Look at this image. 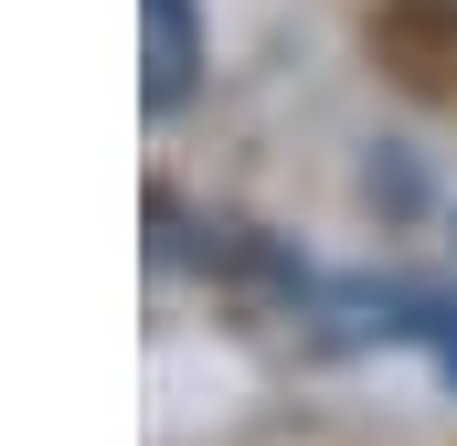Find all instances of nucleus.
Listing matches in <instances>:
<instances>
[{
  "label": "nucleus",
  "instance_id": "obj_2",
  "mask_svg": "<svg viewBox=\"0 0 457 446\" xmlns=\"http://www.w3.org/2000/svg\"><path fill=\"white\" fill-rule=\"evenodd\" d=\"M426 361H436V383L457 393V298H436V319H426Z\"/></svg>",
  "mask_w": 457,
  "mask_h": 446
},
{
  "label": "nucleus",
  "instance_id": "obj_1",
  "mask_svg": "<svg viewBox=\"0 0 457 446\" xmlns=\"http://www.w3.org/2000/svg\"><path fill=\"white\" fill-rule=\"evenodd\" d=\"M203 86V11L192 0H138V107L181 117Z\"/></svg>",
  "mask_w": 457,
  "mask_h": 446
}]
</instances>
